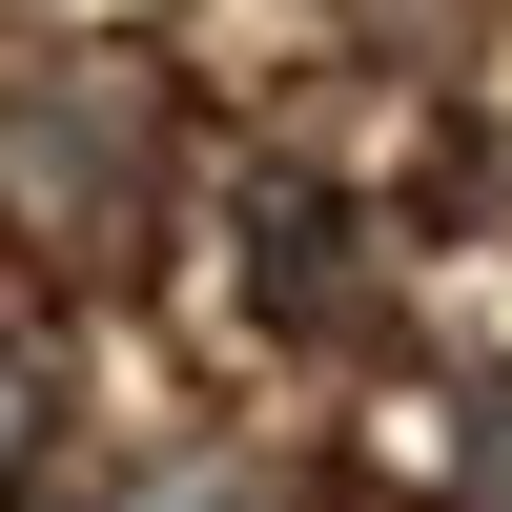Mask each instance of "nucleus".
Returning <instances> with one entry per match:
<instances>
[{"instance_id":"1","label":"nucleus","mask_w":512,"mask_h":512,"mask_svg":"<svg viewBox=\"0 0 512 512\" xmlns=\"http://www.w3.org/2000/svg\"><path fill=\"white\" fill-rule=\"evenodd\" d=\"M123 164H144V103H123L103 62H62V82L0 103V185L21 205H123Z\"/></svg>"},{"instance_id":"2","label":"nucleus","mask_w":512,"mask_h":512,"mask_svg":"<svg viewBox=\"0 0 512 512\" xmlns=\"http://www.w3.org/2000/svg\"><path fill=\"white\" fill-rule=\"evenodd\" d=\"M451 492H472V512H512V369L451 410Z\"/></svg>"},{"instance_id":"3","label":"nucleus","mask_w":512,"mask_h":512,"mask_svg":"<svg viewBox=\"0 0 512 512\" xmlns=\"http://www.w3.org/2000/svg\"><path fill=\"white\" fill-rule=\"evenodd\" d=\"M21 451H41V349L0 328V472H21Z\"/></svg>"},{"instance_id":"4","label":"nucleus","mask_w":512,"mask_h":512,"mask_svg":"<svg viewBox=\"0 0 512 512\" xmlns=\"http://www.w3.org/2000/svg\"><path fill=\"white\" fill-rule=\"evenodd\" d=\"M164 512H287V492H267V472H185Z\"/></svg>"}]
</instances>
